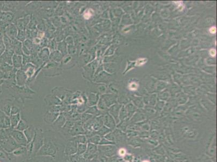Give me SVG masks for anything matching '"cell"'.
<instances>
[{"mask_svg":"<svg viewBox=\"0 0 217 162\" xmlns=\"http://www.w3.org/2000/svg\"><path fill=\"white\" fill-rule=\"evenodd\" d=\"M109 130L107 129L106 127H103L102 128L98 130V131L96 132V133L98 135H99V136H104V135L106 134L107 132H109Z\"/></svg>","mask_w":217,"mask_h":162,"instance_id":"4316f807","label":"cell"},{"mask_svg":"<svg viewBox=\"0 0 217 162\" xmlns=\"http://www.w3.org/2000/svg\"><path fill=\"white\" fill-rule=\"evenodd\" d=\"M4 63V62L3 60V59L2 58V57L1 56H0V67L2 66Z\"/></svg>","mask_w":217,"mask_h":162,"instance_id":"c3c4849f","label":"cell"},{"mask_svg":"<svg viewBox=\"0 0 217 162\" xmlns=\"http://www.w3.org/2000/svg\"><path fill=\"white\" fill-rule=\"evenodd\" d=\"M23 45H24L30 51L32 49V47H33L32 42L30 39H26L23 42Z\"/></svg>","mask_w":217,"mask_h":162,"instance_id":"f1b7e54d","label":"cell"},{"mask_svg":"<svg viewBox=\"0 0 217 162\" xmlns=\"http://www.w3.org/2000/svg\"><path fill=\"white\" fill-rule=\"evenodd\" d=\"M15 79L16 84L17 85V86L22 87V86H25L28 78L26 75L25 72L21 69L17 70V71H16L15 75Z\"/></svg>","mask_w":217,"mask_h":162,"instance_id":"3957f363","label":"cell"},{"mask_svg":"<svg viewBox=\"0 0 217 162\" xmlns=\"http://www.w3.org/2000/svg\"><path fill=\"white\" fill-rule=\"evenodd\" d=\"M9 134L11 135L15 141L20 146L25 147L28 144L26 138L25 136L24 133L22 131H19L17 130H9Z\"/></svg>","mask_w":217,"mask_h":162,"instance_id":"6da1fadb","label":"cell"},{"mask_svg":"<svg viewBox=\"0 0 217 162\" xmlns=\"http://www.w3.org/2000/svg\"><path fill=\"white\" fill-rule=\"evenodd\" d=\"M71 140L76 142L77 144H86L87 142V138L84 134L74 136Z\"/></svg>","mask_w":217,"mask_h":162,"instance_id":"ac0fdd59","label":"cell"},{"mask_svg":"<svg viewBox=\"0 0 217 162\" xmlns=\"http://www.w3.org/2000/svg\"><path fill=\"white\" fill-rule=\"evenodd\" d=\"M97 150V146L95 144L88 143L87 145V148H86V152L83 155V157L85 158H90L91 157L94 155Z\"/></svg>","mask_w":217,"mask_h":162,"instance_id":"30bf717a","label":"cell"},{"mask_svg":"<svg viewBox=\"0 0 217 162\" xmlns=\"http://www.w3.org/2000/svg\"><path fill=\"white\" fill-rule=\"evenodd\" d=\"M111 144H113V143L111 142L110 140L106 139V138L101 139V140H100V142L99 143L100 145H109Z\"/></svg>","mask_w":217,"mask_h":162,"instance_id":"f35d334b","label":"cell"},{"mask_svg":"<svg viewBox=\"0 0 217 162\" xmlns=\"http://www.w3.org/2000/svg\"><path fill=\"white\" fill-rule=\"evenodd\" d=\"M1 72H3L2 71V67L1 66L0 67V73H1Z\"/></svg>","mask_w":217,"mask_h":162,"instance_id":"f907efd6","label":"cell"},{"mask_svg":"<svg viewBox=\"0 0 217 162\" xmlns=\"http://www.w3.org/2000/svg\"><path fill=\"white\" fill-rule=\"evenodd\" d=\"M49 58L53 62L59 63L63 59V55L58 50L53 51L51 53Z\"/></svg>","mask_w":217,"mask_h":162,"instance_id":"7c38bea8","label":"cell"},{"mask_svg":"<svg viewBox=\"0 0 217 162\" xmlns=\"http://www.w3.org/2000/svg\"><path fill=\"white\" fill-rule=\"evenodd\" d=\"M12 105H11V104H7L4 105L2 111L4 112L5 115H7L8 116H10V112H11V109H12Z\"/></svg>","mask_w":217,"mask_h":162,"instance_id":"cb8c5ba5","label":"cell"},{"mask_svg":"<svg viewBox=\"0 0 217 162\" xmlns=\"http://www.w3.org/2000/svg\"><path fill=\"white\" fill-rule=\"evenodd\" d=\"M29 127V125L26 123V122L25 121H24L23 120H21L19 124H17V127L15 128V129L22 132L25 130L27 128H28Z\"/></svg>","mask_w":217,"mask_h":162,"instance_id":"d6986e66","label":"cell"},{"mask_svg":"<svg viewBox=\"0 0 217 162\" xmlns=\"http://www.w3.org/2000/svg\"><path fill=\"white\" fill-rule=\"evenodd\" d=\"M146 62V59L145 58H140L139 59H138V61H137V66H141L143 65L145 63V62Z\"/></svg>","mask_w":217,"mask_h":162,"instance_id":"b9f144b4","label":"cell"},{"mask_svg":"<svg viewBox=\"0 0 217 162\" xmlns=\"http://www.w3.org/2000/svg\"><path fill=\"white\" fill-rule=\"evenodd\" d=\"M30 18L29 16L27 17L19 20L17 22V28L19 29L20 30H24L26 25L28 24Z\"/></svg>","mask_w":217,"mask_h":162,"instance_id":"2e32d148","label":"cell"},{"mask_svg":"<svg viewBox=\"0 0 217 162\" xmlns=\"http://www.w3.org/2000/svg\"><path fill=\"white\" fill-rule=\"evenodd\" d=\"M56 148L51 142L48 141L44 143L39 151V155H49L53 156L56 154Z\"/></svg>","mask_w":217,"mask_h":162,"instance_id":"7a4b0ae2","label":"cell"},{"mask_svg":"<svg viewBox=\"0 0 217 162\" xmlns=\"http://www.w3.org/2000/svg\"><path fill=\"white\" fill-rule=\"evenodd\" d=\"M24 134L26 138L28 143H30L31 142L32 139H33L34 136L35 135V129L34 128H31L29 127L28 128H27L24 131Z\"/></svg>","mask_w":217,"mask_h":162,"instance_id":"4fadbf2b","label":"cell"},{"mask_svg":"<svg viewBox=\"0 0 217 162\" xmlns=\"http://www.w3.org/2000/svg\"><path fill=\"white\" fill-rule=\"evenodd\" d=\"M77 162H86V159H85L83 157L80 156Z\"/></svg>","mask_w":217,"mask_h":162,"instance_id":"7dc6e473","label":"cell"},{"mask_svg":"<svg viewBox=\"0 0 217 162\" xmlns=\"http://www.w3.org/2000/svg\"><path fill=\"white\" fill-rule=\"evenodd\" d=\"M25 148L24 147H21L17 149H16L14 151L13 154L15 155H20L21 154H23L25 152Z\"/></svg>","mask_w":217,"mask_h":162,"instance_id":"f546056e","label":"cell"},{"mask_svg":"<svg viewBox=\"0 0 217 162\" xmlns=\"http://www.w3.org/2000/svg\"><path fill=\"white\" fill-rule=\"evenodd\" d=\"M97 111V110L96 109V107H91L89 108V109H88V110H86V111H85V113H90V114H91V115H94Z\"/></svg>","mask_w":217,"mask_h":162,"instance_id":"ab89813d","label":"cell"},{"mask_svg":"<svg viewBox=\"0 0 217 162\" xmlns=\"http://www.w3.org/2000/svg\"><path fill=\"white\" fill-rule=\"evenodd\" d=\"M22 52H23V55H27V56H30L31 54V51L29 50L24 45H23V44L22 46Z\"/></svg>","mask_w":217,"mask_h":162,"instance_id":"8d00e7d4","label":"cell"},{"mask_svg":"<svg viewBox=\"0 0 217 162\" xmlns=\"http://www.w3.org/2000/svg\"><path fill=\"white\" fill-rule=\"evenodd\" d=\"M18 28L15 24H9L5 29V34L12 40L16 39L18 34Z\"/></svg>","mask_w":217,"mask_h":162,"instance_id":"5b68a950","label":"cell"},{"mask_svg":"<svg viewBox=\"0 0 217 162\" xmlns=\"http://www.w3.org/2000/svg\"><path fill=\"white\" fill-rule=\"evenodd\" d=\"M125 153H126V151L124 149H121V150H119V155H120L122 156H124L125 155Z\"/></svg>","mask_w":217,"mask_h":162,"instance_id":"f6af8a7d","label":"cell"},{"mask_svg":"<svg viewBox=\"0 0 217 162\" xmlns=\"http://www.w3.org/2000/svg\"><path fill=\"white\" fill-rule=\"evenodd\" d=\"M20 108L18 106H16V105L12 106V109H11L10 115H13L17 114V113H20Z\"/></svg>","mask_w":217,"mask_h":162,"instance_id":"1f68e13d","label":"cell"},{"mask_svg":"<svg viewBox=\"0 0 217 162\" xmlns=\"http://www.w3.org/2000/svg\"><path fill=\"white\" fill-rule=\"evenodd\" d=\"M30 56H27L25 55H22V64L23 66H25V64H28L30 62Z\"/></svg>","mask_w":217,"mask_h":162,"instance_id":"836d02e7","label":"cell"},{"mask_svg":"<svg viewBox=\"0 0 217 162\" xmlns=\"http://www.w3.org/2000/svg\"><path fill=\"white\" fill-rule=\"evenodd\" d=\"M4 82H5L4 79H0V88H1V85L4 83Z\"/></svg>","mask_w":217,"mask_h":162,"instance_id":"681fc988","label":"cell"},{"mask_svg":"<svg viewBox=\"0 0 217 162\" xmlns=\"http://www.w3.org/2000/svg\"><path fill=\"white\" fill-rule=\"evenodd\" d=\"M76 51V49L74 45H69L68 46V53H69L70 55H73V54L75 53Z\"/></svg>","mask_w":217,"mask_h":162,"instance_id":"e575fe53","label":"cell"},{"mask_svg":"<svg viewBox=\"0 0 217 162\" xmlns=\"http://www.w3.org/2000/svg\"><path fill=\"white\" fill-rule=\"evenodd\" d=\"M26 32L24 30H19L18 34L17 37H16V39L18 41L21 42L22 43L24 42V41L26 40Z\"/></svg>","mask_w":217,"mask_h":162,"instance_id":"7402d4cb","label":"cell"},{"mask_svg":"<svg viewBox=\"0 0 217 162\" xmlns=\"http://www.w3.org/2000/svg\"><path fill=\"white\" fill-rule=\"evenodd\" d=\"M2 39H0V56L2 55V54L5 51V49H6L5 48V46L4 44Z\"/></svg>","mask_w":217,"mask_h":162,"instance_id":"d6a6232c","label":"cell"},{"mask_svg":"<svg viewBox=\"0 0 217 162\" xmlns=\"http://www.w3.org/2000/svg\"><path fill=\"white\" fill-rule=\"evenodd\" d=\"M129 89L131 91H135L137 90L138 88V85L137 83L135 82H132L129 84Z\"/></svg>","mask_w":217,"mask_h":162,"instance_id":"d590c367","label":"cell"},{"mask_svg":"<svg viewBox=\"0 0 217 162\" xmlns=\"http://www.w3.org/2000/svg\"><path fill=\"white\" fill-rule=\"evenodd\" d=\"M50 52L49 49L47 48H44L39 53V57L40 59L43 62L47 61L49 57H50Z\"/></svg>","mask_w":217,"mask_h":162,"instance_id":"5bb4252c","label":"cell"},{"mask_svg":"<svg viewBox=\"0 0 217 162\" xmlns=\"http://www.w3.org/2000/svg\"><path fill=\"white\" fill-rule=\"evenodd\" d=\"M88 140V141L89 143H90L96 145V144H99L100 140H101V138L100 136H99V135L96 134V135H94V136L89 137Z\"/></svg>","mask_w":217,"mask_h":162,"instance_id":"44dd1931","label":"cell"},{"mask_svg":"<svg viewBox=\"0 0 217 162\" xmlns=\"http://www.w3.org/2000/svg\"><path fill=\"white\" fill-rule=\"evenodd\" d=\"M80 155H77V154H76L75 155H70V156H68V161L69 162H77L79 157H80Z\"/></svg>","mask_w":217,"mask_h":162,"instance_id":"484cf974","label":"cell"},{"mask_svg":"<svg viewBox=\"0 0 217 162\" xmlns=\"http://www.w3.org/2000/svg\"><path fill=\"white\" fill-rule=\"evenodd\" d=\"M13 67L16 69H21L23 67L22 56L14 54L12 57Z\"/></svg>","mask_w":217,"mask_h":162,"instance_id":"8fae6325","label":"cell"},{"mask_svg":"<svg viewBox=\"0 0 217 162\" xmlns=\"http://www.w3.org/2000/svg\"><path fill=\"white\" fill-rule=\"evenodd\" d=\"M4 124V128H9L10 127H11L10 116H8L7 115L5 116Z\"/></svg>","mask_w":217,"mask_h":162,"instance_id":"4dcf8cb0","label":"cell"},{"mask_svg":"<svg viewBox=\"0 0 217 162\" xmlns=\"http://www.w3.org/2000/svg\"><path fill=\"white\" fill-rule=\"evenodd\" d=\"M4 140L5 142L3 144L4 148H5V150H7L8 152H12L13 151L21 147L14 139V138L12 137V136H10L9 138L8 137L7 139Z\"/></svg>","mask_w":217,"mask_h":162,"instance_id":"277c9868","label":"cell"},{"mask_svg":"<svg viewBox=\"0 0 217 162\" xmlns=\"http://www.w3.org/2000/svg\"><path fill=\"white\" fill-rule=\"evenodd\" d=\"M4 118L5 116H0V129L1 128H4Z\"/></svg>","mask_w":217,"mask_h":162,"instance_id":"7bdbcfd3","label":"cell"},{"mask_svg":"<svg viewBox=\"0 0 217 162\" xmlns=\"http://www.w3.org/2000/svg\"><path fill=\"white\" fill-rule=\"evenodd\" d=\"M143 162H149V161H147V160H145V161H144Z\"/></svg>","mask_w":217,"mask_h":162,"instance_id":"f5cc1de1","label":"cell"},{"mask_svg":"<svg viewBox=\"0 0 217 162\" xmlns=\"http://www.w3.org/2000/svg\"><path fill=\"white\" fill-rule=\"evenodd\" d=\"M58 50L64 56H66L68 53V47L66 41H62L58 43Z\"/></svg>","mask_w":217,"mask_h":162,"instance_id":"e0dca14e","label":"cell"},{"mask_svg":"<svg viewBox=\"0 0 217 162\" xmlns=\"http://www.w3.org/2000/svg\"><path fill=\"white\" fill-rule=\"evenodd\" d=\"M12 16L10 15L9 13H5L3 15H2L0 17V19L3 22H8L12 20Z\"/></svg>","mask_w":217,"mask_h":162,"instance_id":"d4e9b609","label":"cell"},{"mask_svg":"<svg viewBox=\"0 0 217 162\" xmlns=\"http://www.w3.org/2000/svg\"><path fill=\"white\" fill-rule=\"evenodd\" d=\"M78 144L73 140H70L67 144L66 149H65V154L68 156L75 155L77 153Z\"/></svg>","mask_w":217,"mask_h":162,"instance_id":"8992f818","label":"cell"},{"mask_svg":"<svg viewBox=\"0 0 217 162\" xmlns=\"http://www.w3.org/2000/svg\"><path fill=\"white\" fill-rule=\"evenodd\" d=\"M65 121H66V118H65V117L63 115H61L59 117H58L57 119H56L55 123L56 124V125L60 126L64 124Z\"/></svg>","mask_w":217,"mask_h":162,"instance_id":"83f0119b","label":"cell"},{"mask_svg":"<svg viewBox=\"0 0 217 162\" xmlns=\"http://www.w3.org/2000/svg\"><path fill=\"white\" fill-rule=\"evenodd\" d=\"M23 43L18 41L17 39L12 40V47L14 50V52L16 55L22 56L23 55L22 52Z\"/></svg>","mask_w":217,"mask_h":162,"instance_id":"9c48e42d","label":"cell"},{"mask_svg":"<svg viewBox=\"0 0 217 162\" xmlns=\"http://www.w3.org/2000/svg\"><path fill=\"white\" fill-rule=\"evenodd\" d=\"M36 66H35L34 64L32 63H29L28 64H25V66H23L22 68V70H23L25 72L26 75L28 77V79L30 78H32L33 76L35 75L36 71Z\"/></svg>","mask_w":217,"mask_h":162,"instance_id":"52a82bcc","label":"cell"},{"mask_svg":"<svg viewBox=\"0 0 217 162\" xmlns=\"http://www.w3.org/2000/svg\"><path fill=\"white\" fill-rule=\"evenodd\" d=\"M113 147H111L110 146H99V149H100V150L102 151L103 152H104L105 154L107 156H110V152L112 151V149Z\"/></svg>","mask_w":217,"mask_h":162,"instance_id":"603a6c76","label":"cell"},{"mask_svg":"<svg viewBox=\"0 0 217 162\" xmlns=\"http://www.w3.org/2000/svg\"><path fill=\"white\" fill-rule=\"evenodd\" d=\"M74 125V123L71 121H67L64 124V127L67 129H71Z\"/></svg>","mask_w":217,"mask_h":162,"instance_id":"60d3db41","label":"cell"},{"mask_svg":"<svg viewBox=\"0 0 217 162\" xmlns=\"http://www.w3.org/2000/svg\"><path fill=\"white\" fill-rule=\"evenodd\" d=\"M90 117H91V116L88 114H86V113H84V114L82 115V117H81V119H82V122L85 123V122H86V121L89 120V118Z\"/></svg>","mask_w":217,"mask_h":162,"instance_id":"74e56055","label":"cell"},{"mask_svg":"<svg viewBox=\"0 0 217 162\" xmlns=\"http://www.w3.org/2000/svg\"><path fill=\"white\" fill-rule=\"evenodd\" d=\"M1 93H2V89L1 88H0V94H1Z\"/></svg>","mask_w":217,"mask_h":162,"instance_id":"816d5d0a","label":"cell"},{"mask_svg":"<svg viewBox=\"0 0 217 162\" xmlns=\"http://www.w3.org/2000/svg\"><path fill=\"white\" fill-rule=\"evenodd\" d=\"M87 145L86 144H78L77 154L78 155H83L86 151Z\"/></svg>","mask_w":217,"mask_h":162,"instance_id":"ffe728a7","label":"cell"},{"mask_svg":"<svg viewBox=\"0 0 217 162\" xmlns=\"http://www.w3.org/2000/svg\"><path fill=\"white\" fill-rule=\"evenodd\" d=\"M210 53L211 56L212 57H214L216 55V51L214 49H211L210 51Z\"/></svg>","mask_w":217,"mask_h":162,"instance_id":"ee69618b","label":"cell"},{"mask_svg":"<svg viewBox=\"0 0 217 162\" xmlns=\"http://www.w3.org/2000/svg\"><path fill=\"white\" fill-rule=\"evenodd\" d=\"M216 31V29L215 26H213L212 28H211L210 29V32L211 34H215Z\"/></svg>","mask_w":217,"mask_h":162,"instance_id":"bcb514c9","label":"cell"},{"mask_svg":"<svg viewBox=\"0 0 217 162\" xmlns=\"http://www.w3.org/2000/svg\"><path fill=\"white\" fill-rule=\"evenodd\" d=\"M86 131L82 127V123H77L74 124L73 127L71 129L70 133L73 136H76L77 135L85 134Z\"/></svg>","mask_w":217,"mask_h":162,"instance_id":"ba28073f","label":"cell"},{"mask_svg":"<svg viewBox=\"0 0 217 162\" xmlns=\"http://www.w3.org/2000/svg\"><path fill=\"white\" fill-rule=\"evenodd\" d=\"M10 123H11V128H15L17 127V124H19V122L21 120V115L20 113H19L17 114L10 115Z\"/></svg>","mask_w":217,"mask_h":162,"instance_id":"9a60e30c","label":"cell"}]
</instances>
